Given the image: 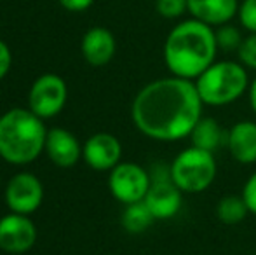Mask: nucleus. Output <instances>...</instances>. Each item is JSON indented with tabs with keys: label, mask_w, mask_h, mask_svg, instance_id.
Returning <instances> with one entry per match:
<instances>
[{
	"label": "nucleus",
	"mask_w": 256,
	"mask_h": 255,
	"mask_svg": "<svg viewBox=\"0 0 256 255\" xmlns=\"http://www.w3.org/2000/svg\"><path fill=\"white\" fill-rule=\"evenodd\" d=\"M202 100L196 82L164 77L143 86L131 105V117L140 133L158 142H178L194 131L202 117Z\"/></svg>",
	"instance_id": "f257e3e1"
},
{
	"label": "nucleus",
	"mask_w": 256,
	"mask_h": 255,
	"mask_svg": "<svg viewBox=\"0 0 256 255\" xmlns=\"http://www.w3.org/2000/svg\"><path fill=\"white\" fill-rule=\"evenodd\" d=\"M218 51L212 27L192 18L178 23L169 32L162 55L172 75L196 81L216 62Z\"/></svg>",
	"instance_id": "f03ea898"
},
{
	"label": "nucleus",
	"mask_w": 256,
	"mask_h": 255,
	"mask_svg": "<svg viewBox=\"0 0 256 255\" xmlns=\"http://www.w3.org/2000/svg\"><path fill=\"white\" fill-rule=\"evenodd\" d=\"M48 128L44 119L30 109H10L0 116V157L6 163L23 166L44 152Z\"/></svg>",
	"instance_id": "7ed1b4c3"
},
{
	"label": "nucleus",
	"mask_w": 256,
	"mask_h": 255,
	"mask_svg": "<svg viewBox=\"0 0 256 255\" xmlns=\"http://www.w3.org/2000/svg\"><path fill=\"white\" fill-rule=\"evenodd\" d=\"M196 88L204 105L225 107L250 89V77L242 63L214 62L196 79Z\"/></svg>",
	"instance_id": "20e7f679"
},
{
	"label": "nucleus",
	"mask_w": 256,
	"mask_h": 255,
	"mask_svg": "<svg viewBox=\"0 0 256 255\" xmlns=\"http://www.w3.org/2000/svg\"><path fill=\"white\" fill-rule=\"evenodd\" d=\"M171 180L186 194L204 192L216 178V161L212 152L199 147L183 149L169 166Z\"/></svg>",
	"instance_id": "39448f33"
},
{
	"label": "nucleus",
	"mask_w": 256,
	"mask_h": 255,
	"mask_svg": "<svg viewBox=\"0 0 256 255\" xmlns=\"http://www.w3.org/2000/svg\"><path fill=\"white\" fill-rule=\"evenodd\" d=\"M68 100V88L63 77L56 74H44L32 84L28 93V105L40 119H51L64 109Z\"/></svg>",
	"instance_id": "423d86ee"
},
{
	"label": "nucleus",
	"mask_w": 256,
	"mask_h": 255,
	"mask_svg": "<svg viewBox=\"0 0 256 255\" xmlns=\"http://www.w3.org/2000/svg\"><path fill=\"white\" fill-rule=\"evenodd\" d=\"M152 184V177L136 163H118L108 175V189L122 204L143 201Z\"/></svg>",
	"instance_id": "0eeeda50"
},
{
	"label": "nucleus",
	"mask_w": 256,
	"mask_h": 255,
	"mask_svg": "<svg viewBox=\"0 0 256 255\" xmlns=\"http://www.w3.org/2000/svg\"><path fill=\"white\" fill-rule=\"evenodd\" d=\"M4 199L10 211L30 215L37 211L44 201V185L34 173H16L7 182Z\"/></svg>",
	"instance_id": "6e6552de"
},
{
	"label": "nucleus",
	"mask_w": 256,
	"mask_h": 255,
	"mask_svg": "<svg viewBox=\"0 0 256 255\" xmlns=\"http://www.w3.org/2000/svg\"><path fill=\"white\" fill-rule=\"evenodd\" d=\"M37 241V227L28 215L14 213L0 218V248L7 253L20 255L32 248Z\"/></svg>",
	"instance_id": "1a4fd4ad"
},
{
	"label": "nucleus",
	"mask_w": 256,
	"mask_h": 255,
	"mask_svg": "<svg viewBox=\"0 0 256 255\" xmlns=\"http://www.w3.org/2000/svg\"><path fill=\"white\" fill-rule=\"evenodd\" d=\"M143 201L152 211L155 220H168L182 210L183 191L176 187L171 175L166 173L160 177H152V184Z\"/></svg>",
	"instance_id": "9d476101"
},
{
	"label": "nucleus",
	"mask_w": 256,
	"mask_h": 255,
	"mask_svg": "<svg viewBox=\"0 0 256 255\" xmlns=\"http://www.w3.org/2000/svg\"><path fill=\"white\" fill-rule=\"evenodd\" d=\"M82 159L98 171H110L120 163L122 145L112 133H94L82 145Z\"/></svg>",
	"instance_id": "9b49d317"
},
{
	"label": "nucleus",
	"mask_w": 256,
	"mask_h": 255,
	"mask_svg": "<svg viewBox=\"0 0 256 255\" xmlns=\"http://www.w3.org/2000/svg\"><path fill=\"white\" fill-rule=\"evenodd\" d=\"M46 152L54 164L61 168H70L82 157V145L77 136L64 128L48 129L46 136Z\"/></svg>",
	"instance_id": "f8f14e48"
},
{
	"label": "nucleus",
	"mask_w": 256,
	"mask_h": 255,
	"mask_svg": "<svg viewBox=\"0 0 256 255\" xmlns=\"http://www.w3.org/2000/svg\"><path fill=\"white\" fill-rule=\"evenodd\" d=\"M80 49L86 62L89 65H92V67H104L114 58L117 44H115V37L110 30H106L103 27H94L86 32Z\"/></svg>",
	"instance_id": "ddd939ff"
},
{
	"label": "nucleus",
	"mask_w": 256,
	"mask_h": 255,
	"mask_svg": "<svg viewBox=\"0 0 256 255\" xmlns=\"http://www.w3.org/2000/svg\"><path fill=\"white\" fill-rule=\"evenodd\" d=\"M226 149L230 156L240 164L256 163V123L239 121L228 129Z\"/></svg>",
	"instance_id": "4468645a"
},
{
	"label": "nucleus",
	"mask_w": 256,
	"mask_h": 255,
	"mask_svg": "<svg viewBox=\"0 0 256 255\" xmlns=\"http://www.w3.org/2000/svg\"><path fill=\"white\" fill-rule=\"evenodd\" d=\"M239 6V0H188V13L209 27H222L237 16Z\"/></svg>",
	"instance_id": "2eb2a0df"
},
{
	"label": "nucleus",
	"mask_w": 256,
	"mask_h": 255,
	"mask_svg": "<svg viewBox=\"0 0 256 255\" xmlns=\"http://www.w3.org/2000/svg\"><path fill=\"white\" fill-rule=\"evenodd\" d=\"M226 136H228V129H225L212 117H200L194 131L190 133L194 147H199L212 154L222 147H226Z\"/></svg>",
	"instance_id": "dca6fc26"
},
{
	"label": "nucleus",
	"mask_w": 256,
	"mask_h": 255,
	"mask_svg": "<svg viewBox=\"0 0 256 255\" xmlns=\"http://www.w3.org/2000/svg\"><path fill=\"white\" fill-rule=\"evenodd\" d=\"M155 222V217L152 211L148 210V206L145 204V201H138V203L126 204V210L122 213L120 224L131 234H140V232L146 231Z\"/></svg>",
	"instance_id": "f3484780"
},
{
	"label": "nucleus",
	"mask_w": 256,
	"mask_h": 255,
	"mask_svg": "<svg viewBox=\"0 0 256 255\" xmlns=\"http://www.w3.org/2000/svg\"><path fill=\"white\" fill-rule=\"evenodd\" d=\"M248 213L250 210H248V204L242 196H236V194L223 196L216 204V217L226 225L239 224L248 217Z\"/></svg>",
	"instance_id": "a211bd4d"
},
{
	"label": "nucleus",
	"mask_w": 256,
	"mask_h": 255,
	"mask_svg": "<svg viewBox=\"0 0 256 255\" xmlns=\"http://www.w3.org/2000/svg\"><path fill=\"white\" fill-rule=\"evenodd\" d=\"M214 37H216V44H218L220 51H239L240 44H242L244 37L240 34V30L234 25H222L218 27V30H214Z\"/></svg>",
	"instance_id": "6ab92c4d"
},
{
	"label": "nucleus",
	"mask_w": 256,
	"mask_h": 255,
	"mask_svg": "<svg viewBox=\"0 0 256 255\" xmlns=\"http://www.w3.org/2000/svg\"><path fill=\"white\" fill-rule=\"evenodd\" d=\"M155 9L166 20H176L188 13V0H155Z\"/></svg>",
	"instance_id": "aec40b11"
},
{
	"label": "nucleus",
	"mask_w": 256,
	"mask_h": 255,
	"mask_svg": "<svg viewBox=\"0 0 256 255\" xmlns=\"http://www.w3.org/2000/svg\"><path fill=\"white\" fill-rule=\"evenodd\" d=\"M237 56H239V62L246 68L256 70V34H250L248 37H244L242 44L237 51Z\"/></svg>",
	"instance_id": "412c9836"
},
{
	"label": "nucleus",
	"mask_w": 256,
	"mask_h": 255,
	"mask_svg": "<svg viewBox=\"0 0 256 255\" xmlns=\"http://www.w3.org/2000/svg\"><path fill=\"white\" fill-rule=\"evenodd\" d=\"M237 16L240 20V25L250 34H256V0H242Z\"/></svg>",
	"instance_id": "4be33fe9"
},
{
	"label": "nucleus",
	"mask_w": 256,
	"mask_h": 255,
	"mask_svg": "<svg viewBox=\"0 0 256 255\" xmlns=\"http://www.w3.org/2000/svg\"><path fill=\"white\" fill-rule=\"evenodd\" d=\"M240 196H242L244 201H246L250 213L256 215V171L246 180L244 189H242V194H240Z\"/></svg>",
	"instance_id": "5701e85b"
},
{
	"label": "nucleus",
	"mask_w": 256,
	"mask_h": 255,
	"mask_svg": "<svg viewBox=\"0 0 256 255\" xmlns=\"http://www.w3.org/2000/svg\"><path fill=\"white\" fill-rule=\"evenodd\" d=\"M10 65H12V55H10V49L7 48L6 42L0 41V81L9 74Z\"/></svg>",
	"instance_id": "b1692460"
},
{
	"label": "nucleus",
	"mask_w": 256,
	"mask_h": 255,
	"mask_svg": "<svg viewBox=\"0 0 256 255\" xmlns=\"http://www.w3.org/2000/svg\"><path fill=\"white\" fill-rule=\"evenodd\" d=\"M94 0H60V4L64 7V9L72 11V13H80V11H86L88 7H91V4Z\"/></svg>",
	"instance_id": "393cba45"
},
{
	"label": "nucleus",
	"mask_w": 256,
	"mask_h": 255,
	"mask_svg": "<svg viewBox=\"0 0 256 255\" xmlns=\"http://www.w3.org/2000/svg\"><path fill=\"white\" fill-rule=\"evenodd\" d=\"M248 95H250V105H251V110H253L254 116H256V77H254V81L250 84V89H248Z\"/></svg>",
	"instance_id": "a878e982"
},
{
	"label": "nucleus",
	"mask_w": 256,
	"mask_h": 255,
	"mask_svg": "<svg viewBox=\"0 0 256 255\" xmlns=\"http://www.w3.org/2000/svg\"><path fill=\"white\" fill-rule=\"evenodd\" d=\"M254 255H256V253H254Z\"/></svg>",
	"instance_id": "bb28decb"
}]
</instances>
